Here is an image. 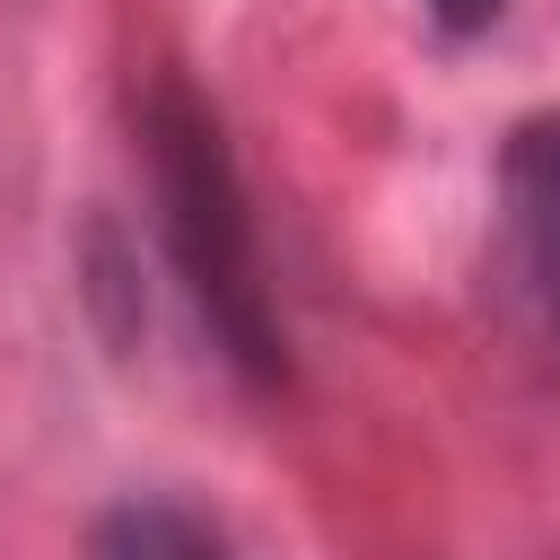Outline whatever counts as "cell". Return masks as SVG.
<instances>
[{"mask_svg": "<svg viewBox=\"0 0 560 560\" xmlns=\"http://www.w3.org/2000/svg\"><path fill=\"white\" fill-rule=\"evenodd\" d=\"M499 219H508V254L534 289V306L560 324V105L525 114L499 149Z\"/></svg>", "mask_w": 560, "mask_h": 560, "instance_id": "obj_2", "label": "cell"}, {"mask_svg": "<svg viewBox=\"0 0 560 560\" xmlns=\"http://www.w3.org/2000/svg\"><path fill=\"white\" fill-rule=\"evenodd\" d=\"M140 158H149V192H158V236L210 324V341L254 376L280 385V315H271V280H262V245H254V210L228 158L219 114L201 105L192 79L158 70L140 88Z\"/></svg>", "mask_w": 560, "mask_h": 560, "instance_id": "obj_1", "label": "cell"}, {"mask_svg": "<svg viewBox=\"0 0 560 560\" xmlns=\"http://www.w3.org/2000/svg\"><path fill=\"white\" fill-rule=\"evenodd\" d=\"M499 9H508V0H429V18H438V26H455V35H472V26H490Z\"/></svg>", "mask_w": 560, "mask_h": 560, "instance_id": "obj_4", "label": "cell"}, {"mask_svg": "<svg viewBox=\"0 0 560 560\" xmlns=\"http://www.w3.org/2000/svg\"><path fill=\"white\" fill-rule=\"evenodd\" d=\"M88 560H236V551L184 499H114L88 534Z\"/></svg>", "mask_w": 560, "mask_h": 560, "instance_id": "obj_3", "label": "cell"}]
</instances>
